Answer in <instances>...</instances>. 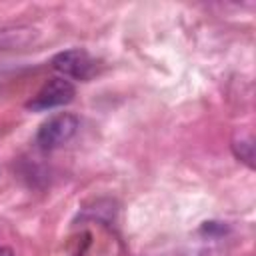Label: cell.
<instances>
[{
    "instance_id": "6",
    "label": "cell",
    "mask_w": 256,
    "mask_h": 256,
    "mask_svg": "<svg viewBox=\"0 0 256 256\" xmlns=\"http://www.w3.org/2000/svg\"><path fill=\"white\" fill-rule=\"evenodd\" d=\"M0 256H14V250L10 246H0Z\"/></svg>"
},
{
    "instance_id": "5",
    "label": "cell",
    "mask_w": 256,
    "mask_h": 256,
    "mask_svg": "<svg viewBox=\"0 0 256 256\" xmlns=\"http://www.w3.org/2000/svg\"><path fill=\"white\" fill-rule=\"evenodd\" d=\"M28 28H0V48H10V46H22L30 40Z\"/></svg>"
},
{
    "instance_id": "1",
    "label": "cell",
    "mask_w": 256,
    "mask_h": 256,
    "mask_svg": "<svg viewBox=\"0 0 256 256\" xmlns=\"http://www.w3.org/2000/svg\"><path fill=\"white\" fill-rule=\"evenodd\" d=\"M78 130V116L70 112H58L44 120L36 132V144L42 150H54L68 142Z\"/></svg>"
},
{
    "instance_id": "2",
    "label": "cell",
    "mask_w": 256,
    "mask_h": 256,
    "mask_svg": "<svg viewBox=\"0 0 256 256\" xmlns=\"http://www.w3.org/2000/svg\"><path fill=\"white\" fill-rule=\"evenodd\" d=\"M52 68L62 74V78H74V80H90L98 72V62L96 58L86 52L84 48H72L58 52L52 58Z\"/></svg>"
},
{
    "instance_id": "4",
    "label": "cell",
    "mask_w": 256,
    "mask_h": 256,
    "mask_svg": "<svg viewBox=\"0 0 256 256\" xmlns=\"http://www.w3.org/2000/svg\"><path fill=\"white\" fill-rule=\"evenodd\" d=\"M230 146L238 160H242L248 168H254V138L250 132H238Z\"/></svg>"
},
{
    "instance_id": "3",
    "label": "cell",
    "mask_w": 256,
    "mask_h": 256,
    "mask_svg": "<svg viewBox=\"0 0 256 256\" xmlns=\"http://www.w3.org/2000/svg\"><path fill=\"white\" fill-rule=\"evenodd\" d=\"M76 94V88L70 80L62 78V76H56V78H50L38 92L36 96H32V100L26 102V108L32 110V112H42V110H52V108H58V106H64L68 104Z\"/></svg>"
}]
</instances>
